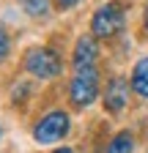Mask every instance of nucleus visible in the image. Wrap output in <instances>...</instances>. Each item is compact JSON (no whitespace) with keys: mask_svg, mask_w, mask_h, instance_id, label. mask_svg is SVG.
<instances>
[{"mask_svg":"<svg viewBox=\"0 0 148 153\" xmlns=\"http://www.w3.org/2000/svg\"><path fill=\"white\" fill-rule=\"evenodd\" d=\"M69 96H71L74 107H88V104H93L96 96H99V71H96L93 66L80 68L77 74L71 76Z\"/></svg>","mask_w":148,"mask_h":153,"instance_id":"obj_1","label":"nucleus"},{"mask_svg":"<svg viewBox=\"0 0 148 153\" xmlns=\"http://www.w3.org/2000/svg\"><path fill=\"white\" fill-rule=\"evenodd\" d=\"M69 115L63 109H55L49 115H44V118L33 126V140L39 142V145H52V142H58L63 140L66 134H69Z\"/></svg>","mask_w":148,"mask_h":153,"instance_id":"obj_2","label":"nucleus"},{"mask_svg":"<svg viewBox=\"0 0 148 153\" xmlns=\"http://www.w3.org/2000/svg\"><path fill=\"white\" fill-rule=\"evenodd\" d=\"M25 68H28V74L39 76V79H52V76L61 74V57L49 47H36L25 57Z\"/></svg>","mask_w":148,"mask_h":153,"instance_id":"obj_3","label":"nucleus"},{"mask_svg":"<svg viewBox=\"0 0 148 153\" xmlns=\"http://www.w3.org/2000/svg\"><path fill=\"white\" fill-rule=\"evenodd\" d=\"M123 27V8L118 3H104L96 8L93 19H90V36L96 38H110Z\"/></svg>","mask_w":148,"mask_h":153,"instance_id":"obj_4","label":"nucleus"},{"mask_svg":"<svg viewBox=\"0 0 148 153\" xmlns=\"http://www.w3.org/2000/svg\"><path fill=\"white\" fill-rule=\"evenodd\" d=\"M129 101V82L126 76H113L107 82V90H104V109L107 112H121Z\"/></svg>","mask_w":148,"mask_h":153,"instance_id":"obj_5","label":"nucleus"},{"mask_svg":"<svg viewBox=\"0 0 148 153\" xmlns=\"http://www.w3.org/2000/svg\"><path fill=\"white\" fill-rule=\"evenodd\" d=\"M96 55H99L96 36H80L77 44H74V57H71V63H74V68H77V71H80V68H88V66H93Z\"/></svg>","mask_w":148,"mask_h":153,"instance_id":"obj_6","label":"nucleus"},{"mask_svg":"<svg viewBox=\"0 0 148 153\" xmlns=\"http://www.w3.org/2000/svg\"><path fill=\"white\" fill-rule=\"evenodd\" d=\"M132 88H135L137 96L148 99V57L137 60V66L132 68Z\"/></svg>","mask_w":148,"mask_h":153,"instance_id":"obj_7","label":"nucleus"},{"mask_svg":"<svg viewBox=\"0 0 148 153\" xmlns=\"http://www.w3.org/2000/svg\"><path fill=\"white\" fill-rule=\"evenodd\" d=\"M135 150V137L129 131H121L113 137V142L107 145V153H132Z\"/></svg>","mask_w":148,"mask_h":153,"instance_id":"obj_8","label":"nucleus"},{"mask_svg":"<svg viewBox=\"0 0 148 153\" xmlns=\"http://www.w3.org/2000/svg\"><path fill=\"white\" fill-rule=\"evenodd\" d=\"M30 16H44L49 11V0H19Z\"/></svg>","mask_w":148,"mask_h":153,"instance_id":"obj_9","label":"nucleus"},{"mask_svg":"<svg viewBox=\"0 0 148 153\" xmlns=\"http://www.w3.org/2000/svg\"><path fill=\"white\" fill-rule=\"evenodd\" d=\"M8 36L3 33V30H0V60H6V55H8Z\"/></svg>","mask_w":148,"mask_h":153,"instance_id":"obj_10","label":"nucleus"},{"mask_svg":"<svg viewBox=\"0 0 148 153\" xmlns=\"http://www.w3.org/2000/svg\"><path fill=\"white\" fill-rule=\"evenodd\" d=\"M77 3H80V0H58V6H61V8H74Z\"/></svg>","mask_w":148,"mask_h":153,"instance_id":"obj_11","label":"nucleus"},{"mask_svg":"<svg viewBox=\"0 0 148 153\" xmlns=\"http://www.w3.org/2000/svg\"><path fill=\"white\" fill-rule=\"evenodd\" d=\"M55 153H74V150H71V148H58Z\"/></svg>","mask_w":148,"mask_h":153,"instance_id":"obj_12","label":"nucleus"},{"mask_svg":"<svg viewBox=\"0 0 148 153\" xmlns=\"http://www.w3.org/2000/svg\"><path fill=\"white\" fill-rule=\"evenodd\" d=\"M145 27H148V6H145Z\"/></svg>","mask_w":148,"mask_h":153,"instance_id":"obj_13","label":"nucleus"}]
</instances>
